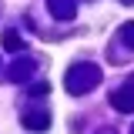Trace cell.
<instances>
[{
  "label": "cell",
  "instance_id": "1",
  "mask_svg": "<svg viewBox=\"0 0 134 134\" xmlns=\"http://www.w3.org/2000/svg\"><path fill=\"white\" fill-rule=\"evenodd\" d=\"M97 84H100V67H94V64H74L64 77V87L70 94H87Z\"/></svg>",
  "mask_w": 134,
  "mask_h": 134
},
{
  "label": "cell",
  "instance_id": "6",
  "mask_svg": "<svg viewBox=\"0 0 134 134\" xmlns=\"http://www.w3.org/2000/svg\"><path fill=\"white\" fill-rule=\"evenodd\" d=\"M3 47H7V50H14V54H17V50H24L20 34H17V30H3Z\"/></svg>",
  "mask_w": 134,
  "mask_h": 134
},
{
  "label": "cell",
  "instance_id": "3",
  "mask_svg": "<svg viewBox=\"0 0 134 134\" xmlns=\"http://www.w3.org/2000/svg\"><path fill=\"white\" fill-rule=\"evenodd\" d=\"M47 7H50V14L54 17H60V20H70L74 17V0H47Z\"/></svg>",
  "mask_w": 134,
  "mask_h": 134
},
{
  "label": "cell",
  "instance_id": "10",
  "mask_svg": "<svg viewBox=\"0 0 134 134\" xmlns=\"http://www.w3.org/2000/svg\"><path fill=\"white\" fill-rule=\"evenodd\" d=\"M131 134H134V127H131Z\"/></svg>",
  "mask_w": 134,
  "mask_h": 134
},
{
  "label": "cell",
  "instance_id": "8",
  "mask_svg": "<svg viewBox=\"0 0 134 134\" xmlns=\"http://www.w3.org/2000/svg\"><path fill=\"white\" fill-rule=\"evenodd\" d=\"M30 94H34V97H44V94H47V84H37V87H30Z\"/></svg>",
  "mask_w": 134,
  "mask_h": 134
},
{
  "label": "cell",
  "instance_id": "9",
  "mask_svg": "<svg viewBox=\"0 0 134 134\" xmlns=\"http://www.w3.org/2000/svg\"><path fill=\"white\" fill-rule=\"evenodd\" d=\"M121 3H124V7H131V3H134V0H121Z\"/></svg>",
  "mask_w": 134,
  "mask_h": 134
},
{
  "label": "cell",
  "instance_id": "4",
  "mask_svg": "<svg viewBox=\"0 0 134 134\" xmlns=\"http://www.w3.org/2000/svg\"><path fill=\"white\" fill-rule=\"evenodd\" d=\"M24 124H27L30 131H47L50 117L44 114V111H27V114H24Z\"/></svg>",
  "mask_w": 134,
  "mask_h": 134
},
{
  "label": "cell",
  "instance_id": "5",
  "mask_svg": "<svg viewBox=\"0 0 134 134\" xmlns=\"http://www.w3.org/2000/svg\"><path fill=\"white\" fill-rule=\"evenodd\" d=\"M30 74H34V64H30V60H17V64L10 67L7 77H10V81H24V77H30Z\"/></svg>",
  "mask_w": 134,
  "mask_h": 134
},
{
  "label": "cell",
  "instance_id": "7",
  "mask_svg": "<svg viewBox=\"0 0 134 134\" xmlns=\"http://www.w3.org/2000/svg\"><path fill=\"white\" fill-rule=\"evenodd\" d=\"M121 40H124L127 47H134V24H124V27H121Z\"/></svg>",
  "mask_w": 134,
  "mask_h": 134
},
{
  "label": "cell",
  "instance_id": "2",
  "mask_svg": "<svg viewBox=\"0 0 134 134\" xmlns=\"http://www.w3.org/2000/svg\"><path fill=\"white\" fill-rule=\"evenodd\" d=\"M111 104H114V111H121V114H131L134 111V81H127L124 87H117L114 94H111Z\"/></svg>",
  "mask_w": 134,
  "mask_h": 134
}]
</instances>
